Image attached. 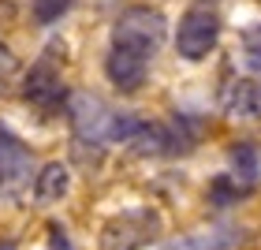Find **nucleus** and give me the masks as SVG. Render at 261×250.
Masks as SVG:
<instances>
[{"mask_svg": "<svg viewBox=\"0 0 261 250\" xmlns=\"http://www.w3.org/2000/svg\"><path fill=\"white\" fill-rule=\"evenodd\" d=\"M11 71H15V56H11L4 45H0V79L4 75H11Z\"/></svg>", "mask_w": 261, "mask_h": 250, "instance_id": "4468645a", "label": "nucleus"}, {"mask_svg": "<svg viewBox=\"0 0 261 250\" xmlns=\"http://www.w3.org/2000/svg\"><path fill=\"white\" fill-rule=\"evenodd\" d=\"M220 41V15L205 4H198L191 11H183L179 15V30H175V53L183 56V60H205V56L217 49Z\"/></svg>", "mask_w": 261, "mask_h": 250, "instance_id": "f03ea898", "label": "nucleus"}, {"mask_svg": "<svg viewBox=\"0 0 261 250\" xmlns=\"http://www.w3.org/2000/svg\"><path fill=\"white\" fill-rule=\"evenodd\" d=\"M0 250H15V243H0Z\"/></svg>", "mask_w": 261, "mask_h": 250, "instance_id": "dca6fc26", "label": "nucleus"}, {"mask_svg": "<svg viewBox=\"0 0 261 250\" xmlns=\"http://www.w3.org/2000/svg\"><path fill=\"white\" fill-rule=\"evenodd\" d=\"M67 187H71V172H67V164H60V161H49L38 176H34V198H38L41 206L60 202L67 194Z\"/></svg>", "mask_w": 261, "mask_h": 250, "instance_id": "6e6552de", "label": "nucleus"}, {"mask_svg": "<svg viewBox=\"0 0 261 250\" xmlns=\"http://www.w3.org/2000/svg\"><path fill=\"white\" fill-rule=\"evenodd\" d=\"M71 4H75V0H30V15H34L38 27H53Z\"/></svg>", "mask_w": 261, "mask_h": 250, "instance_id": "9d476101", "label": "nucleus"}, {"mask_svg": "<svg viewBox=\"0 0 261 250\" xmlns=\"http://www.w3.org/2000/svg\"><path fill=\"white\" fill-rule=\"evenodd\" d=\"M201 4H205V8H209V4H213V0H201Z\"/></svg>", "mask_w": 261, "mask_h": 250, "instance_id": "f3484780", "label": "nucleus"}, {"mask_svg": "<svg viewBox=\"0 0 261 250\" xmlns=\"http://www.w3.org/2000/svg\"><path fill=\"white\" fill-rule=\"evenodd\" d=\"M157 213L149 209H135V213H123V217H116L105 224L101 232V250H138L142 243L157 239Z\"/></svg>", "mask_w": 261, "mask_h": 250, "instance_id": "20e7f679", "label": "nucleus"}, {"mask_svg": "<svg viewBox=\"0 0 261 250\" xmlns=\"http://www.w3.org/2000/svg\"><path fill=\"white\" fill-rule=\"evenodd\" d=\"M164 38V15L157 8H127L120 19L112 22V45H130V49H142V53H157V45Z\"/></svg>", "mask_w": 261, "mask_h": 250, "instance_id": "7ed1b4c3", "label": "nucleus"}, {"mask_svg": "<svg viewBox=\"0 0 261 250\" xmlns=\"http://www.w3.org/2000/svg\"><path fill=\"white\" fill-rule=\"evenodd\" d=\"M175 250H205L198 239H183V243H175Z\"/></svg>", "mask_w": 261, "mask_h": 250, "instance_id": "2eb2a0df", "label": "nucleus"}, {"mask_svg": "<svg viewBox=\"0 0 261 250\" xmlns=\"http://www.w3.org/2000/svg\"><path fill=\"white\" fill-rule=\"evenodd\" d=\"M0 187H4V176H0Z\"/></svg>", "mask_w": 261, "mask_h": 250, "instance_id": "a211bd4d", "label": "nucleus"}, {"mask_svg": "<svg viewBox=\"0 0 261 250\" xmlns=\"http://www.w3.org/2000/svg\"><path fill=\"white\" fill-rule=\"evenodd\" d=\"M22 93H27V101L41 105V109H56V105L64 101V75H60V67H56L49 56L38 60L30 67V75H27Z\"/></svg>", "mask_w": 261, "mask_h": 250, "instance_id": "423d86ee", "label": "nucleus"}, {"mask_svg": "<svg viewBox=\"0 0 261 250\" xmlns=\"http://www.w3.org/2000/svg\"><path fill=\"white\" fill-rule=\"evenodd\" d=\"M146 71H149V53L130 49V45H112L109 56H105V75H109V82H112L120 93L142 90Z\"/></svg>", "mask_w": 261, "mask_h": 250, "instance_id": "39448f33", "label": "nucleus"}, {"mask_svg": "<svg viewBox=\"0 0 261 250\" xmlns=\"http://www.w3.org/2000/svg\"><path fill=\"white\" fill-rule=\"evenodd\" d=\"M228 109L235 112V116H254L257 109H261V93L250 86V82H235L231 86V93H228Z\"/></svg>", "mask_w": 261, "mask_h": 250, "instance_id": "1a4fd4ad", "label": "nucleus"}, {"mask_svg": "<svg viewBox=\"0 0 261 250\" xmlns=\"http://www.w3.org/2000/svg\"><path fill=\"white\" fill-rule=\"evenodd\" d=\"M231 164H235V176H243L246 183L257 176V153L250 146H239V149H231Z\"/></svg>", "mask_w": 261, "mask_h": 250, "instance_id": "9b49d317", "label": "nucleus"}, {"mask_svg": "<svg viewBox=\"0 0 261 250\" xmlns=\"http://www.w3.org/2000/svg\"><path fill=\"white\" fill-rule=\"evenodd\" d=\"M243 53H246V64L261 71V22L243 34Z\"/></svg>", "mask_w": 261, "mask_h": 250, "instance_id": "f8f14e48", "label": "nucleus"}, {"mask_svg": "<svg viewBox=\"0 0 261 250\" xmlns=\"http://www.w3.org/2000/svg\"><path fill=\"white\" fill-rule=\"evenodd\" d=\"M0 176L11 183H27L30 180V149L0 123Z\"/></svg>", "mask_w": 261, "mask_h": 250, "instance_id": "0eeeda50", "label": "nucleus"}, {"mask_svg": "<svg viewBox=\"0 0 261 250\" xmlns=\"http://www.w3.org/2000/svg\"><path fill=\"white\" fill-rule=\"evenodd\" d=\"M49 250H71V243H67V235H64L60 224H49Z\"/></svg>", "mask_w": 261, "mask_h": 250, "instance_id": "ddd939ff", "label": "nucleus"}, {"mask_svg": "<svg viewBox=\"0 0 261 250\" xmlns=\"http://www.w3.org/2000/svg\"><path fill=\"white\" fill-rule=\"evenodd\" d=\"M67 112H71V123H75V135L79 142H135V135L142 131L138 120H130V116H120L112 112L109 105L101 97H93V93H75V97L67 101Z\"/></svg>", "mask_w": 261, "mask_h": 250, "instance_id": "f257e3e1", "label": "nucleus"}]
</instances>
